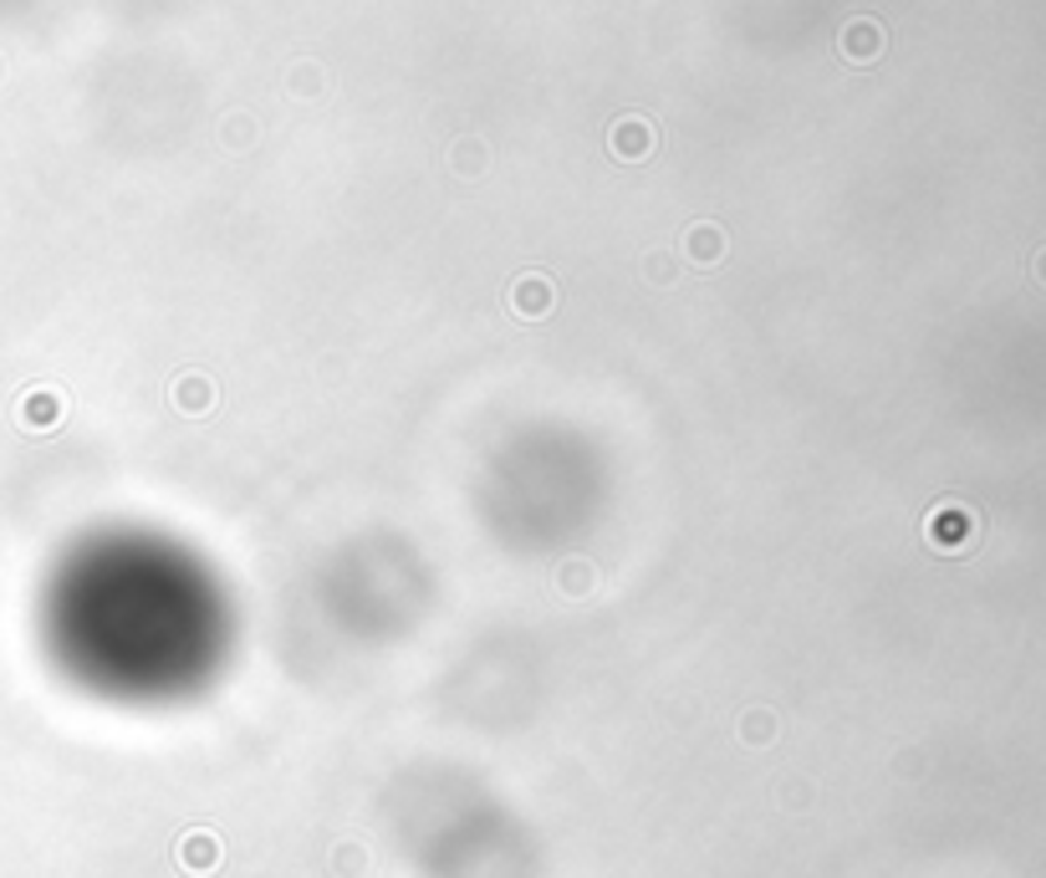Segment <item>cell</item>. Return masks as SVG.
<instances>
[{
    "instance_id": "cell-1",
    "label": "cell",
    "mask_w": 1046,
    "mask_h": 878,
    "mask_svg": "<svg viewBox=\"0 0 1046 878\" xmlns=\"http://www.w3.org/2000/svg\"><path fill=\"white\" fill-rule=\"evenodd\" d=\"M975 536V511L960 506V501H944V506L929 511V542L940 552H960V546Z\"/></svg>"
},
{
    "instance_id": "cell-2",
    "label": "cell",
    "mask_w": 1046,
    "mask_h": 878,
    "mask_svg": "<svg viewBox=\"0 0 1046 878\" xmlns=\"http://www.w3.org/2000/svg\"><path fill=\"white\" fill-rule=\"evenodd\" d=\"M179 868H185V874H195V878H205V874H215V868H220V838H215L210 827H195V833H185V838H179Z\"/></svg>"
},
{
    "instance_id": "cell-3",
    "label": "cell",
    "mask_w": 1046,
    "mask_h": 878,
    "mask_svg": "<svg viewBox=\"0 0 1046 878\" xmlns=\"http://www.w3.org/2000/svg\"><path fill=\"white\" fill-rule=\"evenodd\" d=\"M608 144H613V154L618 159H649V148H653V128L644 118H618L613 123V134H608Z\"/></svg>"
},
{
    "instance_id": "cell-4",
    "label": "cell",
    "mask_w": 1046,
    "mask_h": 878,
    "mask_svg": "<svg viewBox=\"0 0 1046 878\" xmlns=\"http://www.w3.org/2000/svg\"><path fill=\"white\" fill-rule=\"evenodd\" d=\"M174 409L179 414H210L215 409V378L210 373H185L174 384Z\"/></svg>"
},
{
    "instance_id": "cell-5",
    "label": "cell",
    "mask_w": 1046,
    "mask_h": 878,
    "mask_svg": "<svg viewBox=\"0 0 1046 878\" xmlns=\"http://www.w3.org/2000/svg\"><path fill=\"white\" fill-rule=\"evenodd\" d=\"M511 302H516V312L521 317H546V306H552V286H546L542 276H526V281H516V292H511Z\"/></svg>"
},
{
    "instance_id": "cell-6",
    "label": "cell",
    "mask_w": 1046,
    "mask_h": 878,
    "mask_svg": "<svg viewBox=\"0 0 1046 878\" xmlns=\"http://www.w3.org/2000/svg\"><path fill=\"white\" fill-rule=\"evenodd\" d=\"M878 46H883V36H878L874 21H853L848 31H843V52L858 56V62H868V56H878Z\"/></svg>"
},
{
    "instance_id": "cell-7",
    "label": "cell",
    "mask_w": 1046,
    "mask_h": 878,
    "mask_svg": "<svg viewBox=\"0 0 1046 878\" xmlns=\"http://www.w3.org/2000/svg\"><path fill=\"white\" fill-rule=\"evenodd\" d=\"M689 245H694V261H700V266H710V261L725 251V236H720L715 226H694V230H689Z\"/></svg>"
},
{
    "instance_id": "cell-8",
    "label": "cell",
    "mask_w": 1046,
    "mask_h": 878,
    "mask_svg": "<svg viewBox=\"0 0 1046 878\" xmlns=\"http://www.w3.org/2000/svg\"><path fill=\"white\" fill-rule=\"evenodd\" d=\"M771 735H776V720L771 715H761V710L745 715V741H771Z\"/></svg>"
},
{
    "instance_id": "cell-9",
    "label": "cell",
    "mask_w": 1046,
    "mask_h": 878,
    "mask_svg": "<svg viewBox=\"0 0 1046 878\" xmlns=\"http://www.w3.org/2000/svg\"><path fill=\"white\" fill-rule=\"evenodd\" d=\"M1036 276H1042V281H1046V251H1042V255H1036Z\"/></svg>"
}]
</instances>
